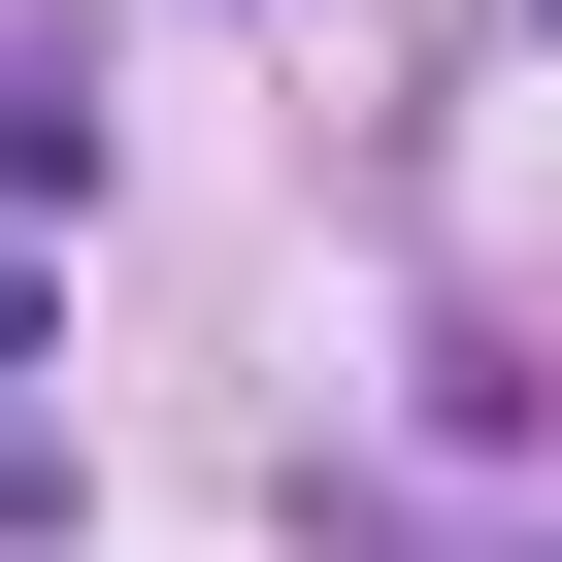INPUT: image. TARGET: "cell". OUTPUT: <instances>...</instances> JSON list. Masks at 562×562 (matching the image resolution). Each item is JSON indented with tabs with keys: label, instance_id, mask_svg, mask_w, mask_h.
Instances as JSON below:
<instances>
[{
	"label": "cell",
	"instance_id": "1",
	"mask_svg": "<svg viewBox=\"0 0 562 562\" xmlns=\"http://www.w3.org/2000/svg\"><path fill=\"white\" fill-rule=\"evenodd\" d=\"M529 34H562V0H529Z\"/></svg>",
	"mask_w": 562,
	"mask_h": 562
}]
</instances>
